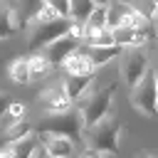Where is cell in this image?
<instances>
[{"label":"cell","instance_id":"7","mask_svg":"<svg viewBox=\"0 0 158 158\" xmlns=\"http://www.w3.org/2000/svg\"><path fill=\"white\" fill-rule=\"evenodd\" d=\"M84 47V42L79 40V37H74L72 32L67 35V37H62V40H57V42H52L49 47H44L40 54H44V59L52 64V67H64V62L77 52V49H81Z\"/></svg>","mask_w":158,"mask_h":158},{"label":"cell","instance_id":"9","mask_svg":"<svg viewBox=\"0 0 158 158\" xmlns=\"http://www.w3.org/2000/svg\"><path fill=\"white\" fill-rule=\"evenodd\" d=\"M40 146L49 158H72L74 156V141L64 136H40Z\"/></svg>","mask_w":158,"mask_h":158},{"label":"cell","instance_id":"2","mask_svg":"<svg viewBox=\"0 0 158 158\" xmlns=\"http://www.w3.org/2000/svg\"><path fill=\"white\" fill-rule=\"evenodd\" d=\"M74 22L69 17H54V20H27V47L37 54L52 42L67 37L72 32Z\"/></svg>","mask_w":158,"mask_h":158},{"label":"cell","instance_id":"4","mask_svg":"<svg viewBox=\"0 0 158 158\" xmlns=\"http://www.w3.org/2000/svg\"><path fill=\"white\" fill-rule=\"evenodd\" d=\"M114 94H116V81L91 91L89 96H84L79 101V111H81V118H84V128H91L96 126L99 121H104L106 116H111V101H114Z\"/></svg>","mask_w":158,"mask_h":158},{"label":"cell","instance_id":"6","mask_svg":"<svg viewBox=\"0 0 158 158\" xmlns=\"http://www.w3.org/2000/svg\"><path fill=\"white\" fill-rule=\"evenodd\" d=\"M148 69L151 67H148V57H146L143 49H123V54H121V77L131 89L146 77Z\"/></svg>","mask_w":158,"mask_h":158},{"label":"cell","instance_id":"21","mask_svg":"<svg viewBox=\"0 0 158 158\" xmlns=\"http://www.w3.org/2000/svg\"><path fill=\"white\" fill-rule=\"evenodd\" d=\"M0 158H15V156H12V146H10V143H5V146L0 148Z\"/></svg>","mask_w":158,"mask_h":158},{"label":"cell","instance_id":"14","mask_svg":"<svg viewBox=\"0 0 158 158\" xmlns=\"http://www.w3.org/2000/svg\"><path fill=\"white\" fill-rule=\"evenodd\" d=\"M7 74L15 84H30L32 74H30V57H15L7 67Z\"/></svg>","mask_w":158,"mask_h":158},{"label":"cell","instance_id":"25","mask_svg":"<svg viewBox=\"0 0 158 158\" xmlns=\"http://www.w3.org/2000/svg\"><path fill=\"white\" fill-rule=\"evenodd\" d=\"M156 74H158V67H156Z\"/></svg>","mask_w":158,"mask_h":158},{"label":"cell","instance_id":"8","mask_svg":"<svg viewBox=\"0 0 158 158\" xmlns=\"http://www.w3.org/2000/svg\"><path fill=\"white\" fill-rule=\"evenodd\" d=\"M37 104L44 114H59V111H67L72 109L74 104L69 101L67 91H64V84H52L47 89H42L37 94Z\"/></svg>","mask_w":158,"mask_h":158},{"label":"cell","instance_id":"5","mask_svg":"<svg viewBox=\"0 0 158 158\" xmlns=\"http://www.w3.org/2000/svg\"><path fill=\"white\" fill-rule=\"evenodd\" d=\"M131 106L143 114L146 118H156L158 116V74L156 67H151L146 72V77L131 89Z\"/></svg>","mask_w":158,"mask_h":158},{"label":"cell","instance_id":"13","mask_svg":"<svg viewBox=\"0 0 158 158\" xmlns=\"http://www.w3.org/2000/svg\"><path fill=\"white\" fill-rule=\"evenodd\" d=\"M91 79H94V77H67V79L62 81V84H64V91H67V96H69L72 104H74V101H81V99L86 96V89H89Z\"/></svg>","mask_w":158,"mask_h":158},{"label":"cell","instance_id":"1","mask_svg":"<svg viewBox=\"0 0 158 158\" xmlns=\"http://www.w3.org/2000/svg\"><path fill=\"white\" fill-rule=\"evenodd\" d=\"M35 131L40 136H64V138L74 141V138L84 136V118H81L79 106H72L59 114H44L35 123Z\"/></svg>","mask_w":158,"mask_h":158},{"label":"cell","instance_id":"20","mask_svg":"<svg viewBox=\"0 0 158 158\" xmlns=\"http://www.w3.org/2000/svg\"><path fill=\"white\" fill-rule=\"evenodd\" d=\"M12 104V96L7 91H0V116H7V109Z\"/></svg>","mask_w":158,"mask_h":158},{"label":"cell","instance_id":"22","mask_svg":"<svg viewBox=\"0 0 158 158\" xmlns=\"http://www.w3.org/2000/svg\"><path fill=\"white\" fill-rule=\"evenodd\" d=\"M133 158H158V156H156L153 151H138V153H136Z\"/></svg>","mask_w":158,"mask_h":158},{"label":"cell","instance_id":"16","mask_svg":"<svg viewBox=\"0 0 158 158\" xmlns=\"http://www.w3.org/2000/svg\"><path fill=\"white\" fill-rule=\"evenodd\" d=\"M96 7H99V5H96V2H89V0L69 2V20H72L74 25H86Z\"/></svg>","mask_w":158,"mask_h":158},{"label":"cell","instance_id":"18","mask_svg":"<svg viewBox=\"0 0 158 158\" xmlns=\"http://www.w3.org/2000/svg\"><path fill=\"white\" fill-rule=\"evenodd\" d=\"M91 44H94V47H114V44H116V42H114V30H109V27L101 30V32L94 37Z\"/></svg>","mask_w":158,"mask_h":158},{"label":"cell","instance_id":"19","mask_svg":"<svg viewBox=\"0 0 158 158\" xmlns=\"http://www.w3.org/2000/svg\"><path fill=\"white\" fill-rule=\"evenodd\" d=\"M7 118H10V123H15V121H22V118H25V104H20V101H12V104H10V109H7Z\"/></svg>","mask_w":158,"mask_h":158},{"label":"cell","instance_id":"3","mask_svg":"<svg viewBox=\"0 0 158 158\" xmlns=\"http://www.w3.org/2000/svg\"><path fill=\"white\" fill-rule=\"evenodd\" d=\"M123 133V126L114 118V116H106L104 121H99L96 126L91 128H84V141L89 146V151L94 153H109V156H116L118 153V138Z\"/></svg>","mask_w":158,"mask_h":158},{"label":"cell","instance_id":"17","mask_svg":"<svg viewBox=\"0 0 158 158\" xmlns=\"http://www.w3.org/2000/svg\"><path fill=\"white\" fill-rule=\"evenodd\" d=\"M52 69H54V67L44 59V54L37 52V54L30 57V74H32V79H42V77H47Z\"/></svg>","mask_w":158,"mask_h":158},{"label":"cell","instance_id":"11","mask_svg":"<svg viewBox=\"0 0 158 158\" xmlns=\"http://www.w3.org/2000/svg\"><path fill=\"white\" fill-rule=\"evenodd\" d=\"M64 69H67V77H94L96 67L91 64V59L84 54V49H77L67 62H64Z\"/></svg>","mask_w":158,"mask_h":158},{"label":"cell","instance_id":"10","mask_svg":"<svg viewBox=\"0 0 158 158\" xmlns=\"http://www.w3.org/2000/svg\"><path fill=\"white\" fill-rule=\"evenodd\" d=\"M20 32V7L12 2H0V40Z\"/></svg>","mask_w":158,"mask_h":158},{"label":"cell","instance_id":"23","mask_svg":"<svg viewBox=\"0 0 158 158\" xmlns=\"http://www.w3.org/2000/svg\"><path fill=\"white\" fill-rule=\"evenodd\" d=\"M79 158H101V156H99V153H94V151H84Z\"/></svg>","mask_w":158,"mask_h":158},{"label":"cell","instance_id":"15","mask_svg":"<svg viewBox=\"0 0 158 158\" xmlns=\"http://www.w3.org/2000/svg\"><path fill=\"white\" fill-rule=\"evenodd\" d=\"M32 131H35V123H30L27 118H22V121L10 123V126L2 131V136H5V143H17V141L30 138V136H32Z\"/></svg>","mask_w":158,"mask_h":158},{"label":"cell","instance_id":"12","mask_svg":"<svg viewBox=\"0 0 158 158\" xmlns=\"http://www.w3.org/2000/svg\"><path fill=\"white\" fill-rule=\"evenodd\" d=\"M84 49V54L91 59V64L99 69V67H104V64H109L111 59H116V57H121L123 54V49L118 47V44H114V47H94V44H84L81 47Z\"/></svg>","mask_w":158,"mask_h":158},{"label":"cell","instance_id":"24","mask_svg":"<svg viewBox=\"0 0 158 158\" xmlns=\"http://www.w3.org/2000/svg\"><path fill=\"white\" fill-rule=\"evenodd\" d=\"M35 158H49V156H47V153H44V151H42V146H40V151H37V153H35Z\"/></svg>","mask_w":158,"mask_h":158}]
</instances>
